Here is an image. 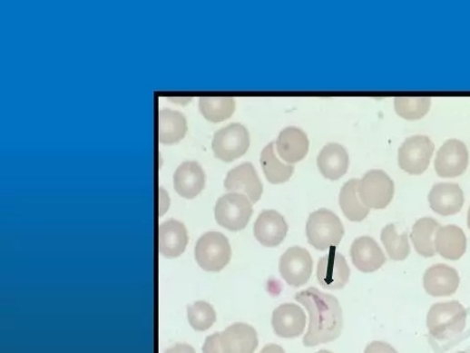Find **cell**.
I'll return each mask as SVG.
<instances>
[{"mask_svg":"<svg viewBox=\"0 0 470 353\" xmlns=\"http://www.w3.org/2000/svg\"><path fill=\"white\" fill-rule=\"evenodd\" d=\"M200 108L203 116L213 122L229 119L235 111V102L232 97H210L204 96L200 100Z\"/></svg>","mask_w":470,"mask_h":353,"instance_id":"29","label":"cell"},{"mask_svg":"<svg viewBox=\"0 0 470 353\" xmlns=\"http://www.w3.org/2000/svg\"><path fill=\"white\" fill-rule=\"evenodd\" d=\"M318 167L321 174L328 180L342 178L349 167V155L338 143H328L318 156Z\"/></svg>","mask_w":470,"mask_h":353,"instance_id":"23","label":"cell"},{"mask_svg":"<svg viewBox=\"0 0 470 353\" xmlns=\"http://www.w3.org/2000/svg\"><path fill=\"white\" fill-rule=\"evenodd\" d=\"M364 353H398L396 349L385 342H373L369 344Z\"/></svg>","mask_w":470,"mask_h":353,"instance_id":"33","label":"cell"},{"mask_svg":"<svg viewBox=\"0 0 470 353\" xmlns=\"http://www.w3.org/2000/svg\"><path fill=\"white\" fill-rule=\"evenodd\" d=\"M316 353H332V352H330L328 350H319V351H318Z\"/></svg>","mask_w":470,"mask_h":353,"instance_id":"38","label":"cell"},{"mask_svg":"<svg viewBox=\"0 0 470 353\" xmlns=\"http://www.w3.org/2000/svg\"><path fill=\"white\" fill-rule=\"evenodd\" d=\"M202 350L203 353H224L220 343V333L207 337Z\"/></svg>","mask_w":470,"mask_h":353,"instance_id":"32","label":"cell"},{"mask_svg":"<svg viewBox=\"0 0 470 353\" xmlns=\"http://www.w3.org/2000/svg\"><path fill=\"white\" fill-rule=\"evenodd\" d=\"M344 233L339 217L328 210L320 209L308 219L306 225L308 241L318 250L326 251L338 247Z\"/></svg>","mask_w":470,"mask_h":353,"instance_id":"3","label":"cell"},{"mask_svg":"<svg viewBox=\"0 0 470 353\" xmlns=\"http://www.w3.org/2000/svg\"><path fill=\"white\" fill-rule=\"evenodd\" d=\"M225 188L230 192H243L252 203L259 201L263 194L262 181L250 162L231 169L225 180Z\"/></svg>","mask_w":470,"mask_h":353,"instance_id":"12","label":"cell"},{"mask_svg":"<svg viewBox=\"0 0 470 353\" xmlns=\"http://www.w3.org/2000/svg\"><path fill=\"white\" fill-rule=\"evenodd\" d=\"M456 353H466V352H464V351H460V352H456Z\"/></svg>","mask_w":470,"mask_h":353,"instance_id":"39","label":"cell"},{"mask_svg":"<svg viewBox=\"0 0 470 353\" xmlns=\"http://www.w3.org/2000/svg\"><path fill=\"white\" fill-rule=\"evenodd\" d=\"M467 226H468V229L470 230V207H469L468 213H467Z\"/></svg>","mask_w":470,"mask_h":353,"instance_id":"37","label":"cell"},{"mask_svg":"<svg viewBox=\"0 0 470 353\" xmlns=\"http://www.w3.org/2000/svg\"><path fill=\"white\" fill-rule=\"evenodd\" d=\"M440 225L436 219L425 217L419 219L413 226L411 239L416 251L420 257L429 259L436 257L435 240Z\"/></svg>","mask_w":470,"mask_h":353,"instance_id":"24","label":"cell"},{"mask_svg":"<svg viewBox=\"0 0 470 353\" xmlns=\"http://www.w3.org/2000/svg\"><path fill=\"white\" fill-rule=\"evenodd\" d=\"M205 173L200 163L187 162L176 170L174 186L177 192L184 199L192 200L205 187Z\"/></svg>","mask_w":470,"mask_h":353,"instance_id":"19","label":"cell"},{"mask_svg":"<svg viewBox=\"0 0 470 353\" xmlns=\"http://www.w3.org/2000/svg\"><path fill=\"white\" fill-rule=\"evenodd\" d=\"M394 181L382 170H370L358 182V194L367 209L383 210L394 197Z\"/></svg>","mask_w":470,"mask_h":353,"instance_id":"6","label":"cell"},{"mask_svg":"<svg viewBox=\"0 0 470 353\" xmlns=\"http://www.w3.org/2000/svg\"><path fill=\"white\" fill-rule=\"evenodd\" d=\"M188 319L195 331L205 332L215 324L217 315L211 304L197 301L188 308Z\"/></svg>","mask_w":470,"mask_h":353,"instance_id":"31","label":"cell"},{"mask_svg":"<svg viewBox=\"0 0 470 353\" xmlns=\"http://www.w3.org/2000/svg\"><path fill=\"white\" fill-rule=\"evenodd\" d=\"M188 132L187 119L179 112L161 109L159 112V141L171 144L182 140Z\"/></svg>","mask_w":470,"mask_h":353,"instance_id":"25","label":"cell"},{"mask_svg":"<svg viewBox=\"0 0 470 353\" xmlns=\"http://www.w3.org/2000/svg\"><path fill=\"white\" fill-rule=\"evenodd\" d=\"M295 299L303 304L310 315V323L303 339L305 347L330 343L341 335L343 315L336 297L321 293L316 288H308L297 293Z\"/></svg>","mask_w":470,"mask_h":353,"instance_id":"1","label":"cell"},{"mask_svg":"<svg viewBox=\"0 0 470 353\" xmlns=\"http://www.w3.org/2000/svg\"><path fill=\"white\" fill-rule=\"evenodd\" d=\"M350 268L345 258L336 248H331L318 264L317 278L321 287L328 289H340L348 284Z\"/></svg>","mask_w":470,"mask_h":353,"instance_id":"10","label":"cell"},{"mask_svg":"<svg viewBox=\"0 0 470 353\" xmlns=\"http://www.w3.org/2000/svg\"><path fill=\"white\" fill-rule=\"evenodd\" d=\"M259 353H286L284 349L275 344L267 345Z\"/></svg>","mask_w":470,"mask_h":353,"instance_id":"36","label":"cell"},{"mask_svg":"<svg viewBox=\"0 0 470 353\" xmlns=\"http://www.w3.org/2000/svg\"><path fill=\"white\" fill-rule=\"evenodd\" d=\"M466 316V310L459 301L433 304L426 320L429 334L438 340L459 336L465 330Z\"/></svg>","mask_w":470,"mask_h":353,"instance_id":"2","label":"cell"},{"mask_svg":"<svg viewBox=\"0 0 470 353\" xmlns=\"http://www.w3.org/2000/svg\"><path fill=\"white\" fill-rule=\"evenodd\" d=\"M250 145V133L239 123L219 130L214 136L212 149L219 160L231 162L244 155Z\"/></svg>","mask_w":470,"mask_h":353,"instance_id":"7","label":"cell"},{"mask_svg":"<svg viewBox=\"0 0 470 353\" xmlns=\"http://www.w3.org/2000/svg\"><path fill=\"white\" fill-rule=\"evenodd\" d=\"M429 97H396L395 111L406 120H418L426 116L430 109Z\"/></svg>","mask_w":470,"mask_h":353,"instance_id":"30","label":"cell"},{"mask_svg":"<svg viewBox=\"0 0 470 353\" xmlns=\"http://www.w3.org/2000/svg\"><path fill=\"white\" fill-rule=\"evenodd\" d=\"M353 264L363 273H373L387 262L385 253L373 238L364 236L356 239L350 250Z\"/></svg>","mask_w":470,"mask_h":353,"instance_id":"16","label":"cell"},{"mask_svg":"<svg viewBox=\"0 0 470 353\" xmlns=\"http://www.w3.org/2000/svg\"><path fill=\"white\" fill-rule=\"evenodd\" d=\"M275 333L284 338H294L303 334L306 314L293 303H284L277 308L271 319Z\"/></svg>","mask_w":470,"mask_h":353,"instance_id":"17","label":"cell"},{"mask_svg":"<svg viewBox=\"0 0 470 353\" xmlns=\"http://www.w3.org/2000/svg\"><path fill=\"white\" fill-rule=\"evenodd\" d=\"M277 151L282 161L289 164L299 162L308 153V139L299 128L284 129L277 140Z\"/></svg>","mask_w":470,"mask_h":353,"instance_id":"21","label":"cell"},{"mask_svg":"<svg viewBox=\"0 0 470 353\" xmlns=\"http://www.w3.org/2000/svg\"><path fill=\"white\" fill-rule=\"evenodd\" d=\"M259 162H261L265 176L270 184H282L293 175L294 166L283 163L279 160L275 153L274 142L269 143L263 150Z\"/></svg>","mask_w":470,"mask_h":353,"instance_id":"27","label":"cell"},{"mask_svg":"<svg viewBox=\"0 0 470 353\" xmlns=\"http://www.w3.org/2000/svg\"><path fill=\"white\" fill-rule=\"evenodd\" d=\"M313 260L310 252L300 247L289 249L282 254L279 272L289 286L299 288L306 285L313 273Z\"/></svg>","mask_w":470,"mask_h":353,"instance_id":"9","label":"cell"},{"mask_svg":"<svg viewBox=\"0 0 470 353\" xmlns=\"http://www.w3.org/2000/svg\"><path fill=\"white\" fill-rule=\"evenodd\" d=\"M460 283V275L455 268L443 263L429 267L424 276L425 289L431 297L453 296Z\"/></svg>","mask_w":470,"mask_h":353,"instance_id":"13","label":"cell"},{"mask_svg":"<svg viewBox=\"0 0 470 353\" xmlns=\"http://www.w3.org/2000/svg\"><path fill=\"white\" fill-rule=\"evenodd\" d=\"M466 243L463 229L455 225L440 227L435 240L436 252L443 259L452 261L463 258L466 251Z\"/></svg>","mask_w":470,"mask_h":353,"instance_id":"20","label":"cell"},{"mask_svg":"<svg viewBox=\"0 0 470 353\" xmlns=\"http://www.w3.org/2000/svg\"><path fill=\"white\" fill-rule=\"evenodd\" d=\"M436 145L426 136L406 139L399 149V166L411 175H422L430 164Z\"/></svg>","mask_w":470,"mask_h":353,"instance_id":"8","label":"cell"},{"mask_svg":"<svg viewBox=\"0 0 470 353\" xmlns=\"http://www.w3.org/2000/svg\"><path fill=\"white\" fill-rule=\"evenodd\" d=\"M189 243L188 230L177 221H169L159 228V250L167 258L180 257Z\"/></svg>","mask_w":470,"mask_h":353,"instance_id":"22","label":"cell"},{"mask_svg":"<svg viewBox=\"0 0 470 353\" xmlns=\"http://www.w3.org/2000/svg\"><path fill=\"white\" fill-rule=\"evenodd\" d=\"M428 201L433 211L442 216L455 215L463 209L464 191L459 185L453 182H439L431 189Z\"/></svg>","mask_w":470,"mask_h":353,"instance_id":"15","label":"cell"},{"mask_svg":"<svg viewBox=\"0 0 470 353\" xmlns=\"http://www.w3.org/2000/svg\"><path fill=\"white\" fill-rule=\"evenodd\" d=\"M195 260L205 271H221L231 260L229 240L219 232L204 234L196 243Z\"/></svg>","mask_w":470,"mask_h":353,"instance_id":"5","label":"cell"},{"mask_svg":"<svg viewBox=\"0 0 470 353\" xmlns=\"http://www.w3.org/2000/svg\"><path fill=\"white\" fill-rule=\"evenodd\" d=\"M253 214V204L243 193L230 192L220 197L215 207L217 223L232 232L244 230Z\"/></svg>","mask_w":470,"mask_h":353,"instance_id":"4","label":"cell"},{"mask_svg":"<svg viewBox=\"0 0 470 353\" xmlns=\"http://www.w3.org/2000/svg\"><path fill=\"white\" fill-rule=\"evenodd\" d=\"M165 353H196L195 349L187 344H178L170 348Z\"/></svg>","mask_w":470,"mask_h":353,"instance_id":"34","label":"cell"},{"mask_svg":"<svg viewBox=\"0 0 470 353\" xmlns=\"http://www.w3.org/2000/svg\"><path fill=\"white\" fill-rule=\"evenodd\" d=\"M380 238L392 260L403 261L409 257L411 247L407 234H399L395 225L389 224L383 228Z\"/></svg>","mask_w":470,"mask_h":353,"instance_id":"28","label":"cell"},{"mask_svg":"<svg viewBox=\"0 0 470 353\" xmlns=\"http://www.w3.org/2000/svg\"><path fill=\"white\" fill-rule=\"evenodd\" d=\"M360 180L352 179L340 191L339 204L346 217L353 222H361L369 213V209L362 202L358 194Z\"/></svg>","mask_w":470,"mask_h":353,"instance_id":"26","label":"cell"},{"mask_svg":"<svg viewBox=\"0 0 470 353\" xmlns=\"http://www.w3.org/2000/svg\"><path fill=\"white\" fill-rule=\"evenodd\" d=\"M170 204L168 193L162 188L160 189V215L166 213Z\"/></svg>","mask_w":470,"mask_h":353,"instance_id":"35","label":"cell"},{"mask_svg":"<svg viewBox=\"0 0 470 353\" xmlns=\"http://www.w3.org/2000/svg\"><path fill=\"white\" fill-rule=\"evenodd\" d=\"M289 226L286 219L275 211H265L254 225L256 240L267 248H276L287 238Z\"/></svg>","mask_w":470,"mask_h":353,"instance_id":"14","label":"cell"},{"mask_svg":"<svg viewBox=\"0 0 470 353\" xmlns=\"http://www.w3.org/2000/svg\"><path fill=\"white\" fill-rule=\"evenodd\" d=\"M468 165V151L459 140L445 142L436 158V173L441 178H455L463 175Z\"/></svg>","mask_w":470,"mask_h":353,"instance_id":"11","label":"cell"},{"mask_svg":"<svg viewBox=\"0 0 470 353\" xmlns=\"http://www.w3.org/2000/svg\"><path fill=\"white\" fill-rule=\"evenodd\" d=\"M224 353H254L259 346L255 328L245 323H235L220 333Z\"/></svg>","mask_w":470,"mask_h":353,"instance_id":"18","label":"cell"}]
</instances>
